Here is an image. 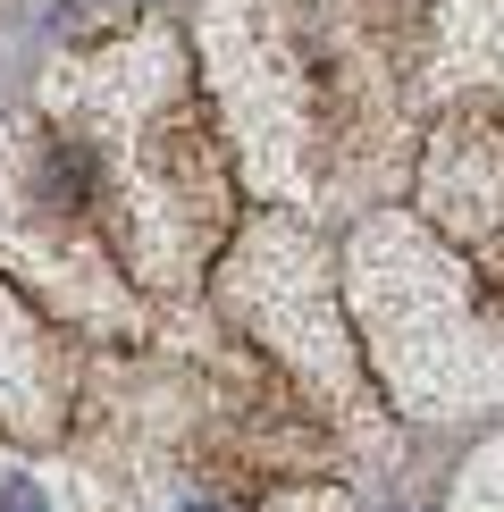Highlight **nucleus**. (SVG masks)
Listing matches in <instances>:
<instances>
[{
	"mask_svg": "<svg viewBox=\"0 0 504 512\" xmlns=\"http://www.w3.org/2000/svg\"><path fill=\"white\" fill-rule=\"evenodd\" d=\"M0 512H51V487H34L26 471H0Z\"/></svg>",
	"mask_w": 504,
	"mask_h": 512,
	"instance_id": "nucleus-2",
	"label": "nucleus"
},
{
	"mask_svg": "<svg viewBox=\"0 0 504 512\" xmlns=\"http://www.w3.org/2000/svg\"><path fill=\"white\" fill-rule=\"evenodd\" d=\"M454 512H504V445H496V454H479V471H471V487H462Z\"/></svg>",
	"mask_w": 504,
	"mask_h": 512,
	"instance_id": "nucleus-1",
	"label": "nucleus"
},
{
	"mask_svg": "<svg viewBox=\"0 0 504 512\" xmlns=\"http://www.w3.org/2000/svg\"><path fill=\"white\" fill-rule=\"evenodd\" d=\"M177 512H219V504H177Z\"/></svg>",
	"mask_w": 504,
	"mask_h": 512,
	"instance_id": "nucleus-3",
	"label": "nucleus"
}]
</instances>
